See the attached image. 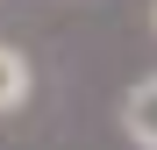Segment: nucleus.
I'll list each match as a JSON object with an SVG mask.
<instances>
[{"label": "nucleus", "mask_w": 157, "mask_h": 150, "mask_svg": "<svg viewBox=\"0 0 157 150\" xmlns=\"http://www.w3.org/2000/svg\"><path fill=\"white\" fill-rule=\"evenodd\" d=\"M36 100V64L21 43H0V114H21Z\"/></svg>", "instance_id": "nucleus-2"}, {"label": "nucleus", "mask_w": 157, "mask_h": 150, "mask_svg": "<svg viewBox=\"0 0 157 150\" xmlns=\"http://www.w3.org/2000/svg\"><path fill=\"white\" fill-rule=\"evenodd\" d=\"M121 136L136 143V150H157V71L128 86V100H121Z\"/></svg>", "instance_id": "nucleus-1"}, {"label": "nucleus", "mask_w": 157, "mask_h": 150, "mask_svg": "<svg viewBox=\"0 0 157 150\" xmlns=\"http://www.w3.org/2000/svg\"><path fill=\"white\" fill-rule=\"evenodd\" d=\"M150 29H157V0H150Z\"/></svg>", "instance_id": "nucleus-3"}]
</instances>
